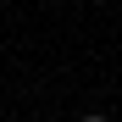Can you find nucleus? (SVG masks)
<instances>
[{
    "instance_id": "nucleus-1",
    "label": "nucleus",
    "mask_w": 122,
    "mask_h": 122,
    "mask_svg": "<svg viewBox=\"0 0 122 122\" xmlns=\"http://www.w3.org/2000/svg\"><path fill=\"white\" fill-rule=\"evenodd\" d=\"M78 122H111V117H100V111H89V117H78Z\"/></svg>"
}]
</instances>
